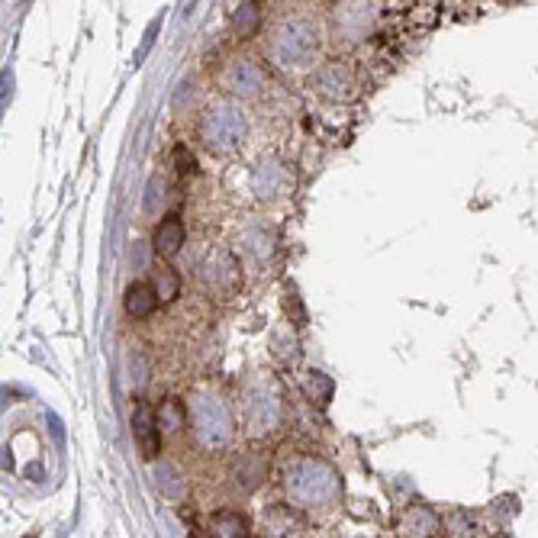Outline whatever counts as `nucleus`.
Instances as JSON below:
<instances>
[{
    "mask_svg": "<svg viewBox=\"0 0 538 538\" xmlns=\"http://www.w3.org/2000/svg\"><path fill=\"white\" fill-rule=\"evenodd\" d=\"M319 49H323V29H319L316 20L303 17V13L281 20L268 36V52L284 68L310 65L319 55Z\"/></svg>",
    "mask_w": 538,
    "mask_h": 538,
    "instance_id": "f257e3e1",
    "label": "nucleus"
},
{
    "mask_svg": "<svg viewBox=\"0 0 538 538\" xmlns=\"http://www.w3.org/2000/svg\"><path fill=\"white\" fill-rule=\"evenodd\" d=\"M284 487L297 506H326L339 493V474L323 458H300L287 468Z\"/></svg>",
    "mask_w": 538,
    "mask_h": 538,
    "instance_id": "f03ea898",
    "label": "nucleus"
},
{
    "mask_svg": "<svg viewBox=\"0 0 538 538\" xmlns=\"http://www.w3.org/2000/svg\"><path fill=\"white\" fill-rule=\"evenodd\" d=\"M249 133V116L236 104V97H220L203 110L200 139L210 152H232Z\"/></svg>",
    "mask_w": 538,
    "mask_h": 538,
    "instance_id": "7ed1b4c3",
    "label": "nucleus"
},
{
    "mask_svg": "<svg viewBox=\"0 0 538 538\" xmlns=\"http://www.w3.org/2000/svg\"><path fill=\"white\" fill-rule=\"evenodd\" d=\"M191 426L194 435L200 439V445L207 448H223L232 439V413L229 406L216 397V394H197L191 400Z\"/></svg>",
    "mask_w": 538,
    "mask_h": 538,
    "instance_id": "20e7f679",
    "label": "nucleus"
},
{
    "mask_svg": "<svg viewBox=\"0 0 538 538\" xmlns=\"http://www.w3.org/2000/svg\"><path fill=\"white\" fill-rule=\"evenodd\" d=\"M371 20H374L371 0H339L336 10H332V17H329V33L336 42L355 46L358 39L368 36Z\"/></svg>",
    "mask_w": 538,
    "mask_h": 538,
    "instance_id": "39448f33",
    "label": "nucleus"
},
{
    "mask_svg": "<svg viewBox=\"0 0 538 538\" xmlns=\"http://www.w3.org/2000/svg\"><path fill=\"white\" fill-rule=\"evenodd\" d=\"M197 274H200V284L207 287L210 294H232V290L242 284L239 261L226 249H210L203 255V261L197 265Z\"/></svg>",
    "mask_w": 538,
    "mask_h": 538,
    "instance_id": "423d86ee",
    "label": "nucleus"
},
{
    "mask_svg": "<svg viewBox=\"0 0 538 538\" xmlns=\"http://www.w3.org/2000/svg\"><path fill=\"white\" fill-rule=\"evenodd\" d=\"M223 91L229 97H258L261 91H265V71H261V65L255 62V58L249 55H239V58H232V62L223 68Z\"/></svg>",
    "mask_w": 538,
    "mask_h": 538,
    "instance_id": "0eeeda50",
    "label": "nucleus"
},
{
    "mask_svg": "<svg viewBox=\"0 0 538 538\" xmlns=\"http://www.w3.org/2000/svg\"><path fill=\"white\" fill-rule=\"evenodd\" d=\"M242 413H245V423H249L252 432H271L274 423L281 416V406H278V394L268 387V384H252L245 390V403H242Z\"/></svg>",
    "mask_w": 538,
    "mask_h": 538,
    "instance_id": "6e6552de",
    "label": "nucleus"
},
{
    "mask_svg": "<svg viewBox=\"0 0 538 538\" xmlns=\"http://www.w3.org/2000/svg\"><path fill=\"white\" fill-rule=\"evenodd\" d=\"M133 435H136V445L145 461H155L158 455H162V423H158V416L149 410L145 403L136 406L133 413Z\"/></svg>",
    "mask_w": 538,
    "mask_h": 538,
    "instance_id": "1a4fd4ad",
    "label": "nucleus"
},
{
    "mask_svg": "<svg viewBox=\"0 0 538 538\" xmlns=\"http://www.w3.org/2000/svg\"><path fill=\"white\" fill-rule=\"evenodd\" d=\"M268 477V461L261 458L258 452H245L232 461V471H229V481H232V490H239L242 497H249L261 487V481Z\"/></svg>",
    "mask_w": 538,
    "mask_h": 538,
    "instance_id": "9d476101",
    "label": "nucleus"
},
{
    "mask_svg": "<svg viewBox=\"0 0 538 538\" xmlns=\"http://www.w3.org/2000/svg\"><path fill=\"white\" fill-rule=\"evenodd\" d=\"M313 91L319 97H326V100L348 97V94H352V71H348V65H339V62L323 65L313 75Z\"/></svg>",
    "mask_w": 538,
    "mask_h": 538,
    "instance_id": "9b49d317",
    "label": "nucleus"
},
{
    "mask_svg": "<svg viewBox=\"0 0 538 538\" xmlns=\"http://www.w3.org/2000/svg\"><path fill=\"white\" fill-rule=\"evenodd\" d=\"M184 239H187V229L181 223V216L171 213V216H165V220L155 226L152 249H155V255H162V258H174L184 249Z\"/></svg>",
    "mask_w": 538,
    "mask_h": 538,
    "instance_id": "f8f14e48",
    "label": "nucleus"
},
{
    "mask_svg": "<svg viewBox=\"0 0 538 538\" xmlns=\"http://www.w3.org/2000/svg\"><path fill=\"white\" fill-rule=\"evenodd\" d=\"M287 184V171L281 162H274V158H265V162H258V168L252 171V191L261 197V200H271L284 191Z\"/></svg>",
    "mask_w": 538,
    "mask_h": 538,
    "instance_id": "ddd939ff",
    "label": "nucleus"
},
{
    "mask_svg": "<svg viewBox=\"0 0 538 538\" xmlns=\"http://www.w3.org/2000/svg\"><path fill=\"white\" fill-rule=\"evenodd\" d=\"M274 249V232L265 229L261 223H252V226H245L239 232V252L242 255H249L255 261H265Z\"/></svg>",
    "mask_w": 538,
    "mask_h": 538,
    "instance_id": "4468645a",
    "label": "nucleus"
},
{
    "mask_svg": "<svg viewBox=\"0 0 538 538\" xmlns=\"http://www.w3.org/2000/svg\"><path fill=\"white\" fill-rule=\"evenodd\" d=\"M158 290H155V284H133L126 290V297H123V307H126V313L133 316V319H145V316H152L155 310H158Z\"/></svg>",
    "mask_w": 538,
    "mask_h": 538,
    "instance_id": "2eb2a0df",
    "label": "nucleus"
},
{
    "mask_svg": "<svg viewBox=\"0 0 538 538\" xmlns=\"http://www.w3.org/2000/svg\"><path fill=\"white\" fill-rule=\"evenodd\" d=\"M155 484H158V490H162L165 497H171V500H181L184 493H187L184 474L174 468V464H162V468H155Z\"/></svg>",
    "mask_w": 538,
    "mask_h": 538,
    "instance_id": "dca6fc26",
    "label": "nucleus"
},
{
    "mask_svg": "<svg viewBox=\"0 0 538 538\" xmlns=\"http://www.w3.org/2000/svg\"><path fill=\"white\" fill-rule=\"evenodd\" d=\"M152 284H155V290H158V300H162V303H171L174 297H178V290H181V278H178V271H174L171 265L155 268V274H152Z\"/></svg>",
    "mask_w": 538,
    "mask_h": 538,
    "instance_id": "f3484780",
    "label": "nucleus"
},
{
    "mask_svg": "<svg viewBox=\"0 0 538 538\" xmlns=\"http://www.w3.org/2000/svg\"><path fill=\"white\" fill-rule=\"evenodd\" d=\"M435 529H439V519H435V513H429L426 506H419V510H413L403 519L406 535H432Z\"/></svg>",
    "mask_w": 538,
    "mask_h": 538,
    "instance_id": "a211bd4d",
    "label": "nucleus"
},
{
    "mask_svg": "<svg viewBox=\"0 0 538 538\" xmlns=\"http://www.w3.org/2000/svg\"><path fill=\"white\" fill-rule=\"evenodd\" d=\"M187 406H181V403H165L162 406V413H158V423H162V429H171V432H181V429H187Z\"/></svg>",
    "mask_w": 538,
    "mask_h": 538,
    "instance_id": "6ab92c4d",
    "label": "nucleus"
},
{
    "mask_svg": "<svg viewBox=\"0 0 538 538\" xmlns=\"http://www.w3.org/2000/svg\"><path fill=\"white\" fill-rule=\"evenodd\" d=\"M232 26H236L239 36H252L258 29V0H249V4H242L236 10V17H232Z\"/></svg>",
    "mask_w": 538,
    "mask_h": 538,
    "instance_id": "aec40b11",
    "label": "nucleus"
},
{
    "mask_svg": "<svg viewBox=\"0 0 538 538\" xmlns=\"http://www.w3.org/2000/svg\"><path fill=\"white\" fill-rule=\"evenodd\" d=\"M213 535H249V522L236 513L213 516Z\"/></svg>",
    "mask_w": 538,
    "mask_h": 538,
    "instance_id": "412c9836",
    "label": "nucleus"
},
{
    "mask_svg": "<svg viewBox=\"0 0 538 538\" xmlns=\"http://www.w3.org/2000/svg\"><path fill=\"white\" fill-rule=\"evenodd\" d=\"M307 394L316 406H326L329 397H332V381L326 374H319V371H310L307 374Z\"/></svg>",
    "mask_w": 538,
    "mask_h": 538,
    "instance_id": "4be33fe9",
    "label": "nucleus"
},
{
    "mask_svg": "<svg viewBox=\"0 0 538 538\" xmlns=\"http://www.w3.org/2000/svg\"><path fill=\"white\" fill-rule=\"evenodd\" d=\"M174 165H178V174L184 178V174L194 168V158H191V152H187V149H174Z\"/></svg>",
    "mask_w": 538,
    "mask_h": 538,
    "instance_id": "5701e85b",
    "label": "nucleus"
},
{
    "mask_svg": "<svg viewBox=\"0 0 538 538\" xmlns=\"http://www.w3.org/2000/svg\"><path fill=\"white\" fill-rule=\"evenodd\" d=\"M158 187H162V181H158V178H152L149 181V191H145V194H149V200H145V210H155V203H158Z\"/></svg>",
    "mask_w": 538,
    "mask_h": 538,
    "instance_id": "b1692460",
    "label": "nucleus"
},
{
    "mask_svg": "<svg viewBox=\"0 0 538 538\" xmlns=\"http://www.w3.org/2000/svg\"><path fill=\"white\" fill-rule=\"evenodd\" d=\"M500 4H519V0H500Z\"/></svg>",
    "mask_w": 538,
    "mask_h": 538,
    "instance_id": "393cba45",
    "label": "nucleus"
}]
</instances>
